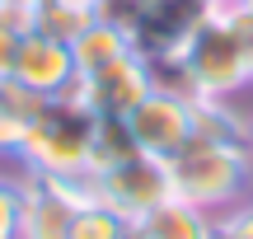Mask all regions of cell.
I'll return each mask as SVG.
<instances>
[{
	"instance_id": "6da1fadb",
	"label": "cell",
	"mask_w": 253,
	"mask_h": 239,
	"mask_svg": "<svg viewBox=\"0 0 253 239\" xmlns=\"http://www.w3.org/2000/svg\"><path fill=\"white\" fill-rule=\"evenodd\" d=\"M173 61L183 66L188 84L202 99H225V94H235L244 80H253L244 42H239V38L230 33V24L216 19V14L202 19V28L183 42V52L173 56Z\"/></svg>"
},
{
	"instance_id": "7a4b0ae2",
	"label": "cell",
	"mask_w": 253,
	"mask_h": 239,
	"mask_svg": "<svg viewBox=\"0 0 253 239\" xmlns=\"http://www.w3.org/2000/svg\"><path fill=\"white\" fill-rule=\"evenodd\" d=\"M164 169H169L173 197H188V202H220L239 188V150L230 141L192 136Z\"/></svg>"
},
{
	"instance_id": "3957f363",
	"label": "cell",
	"mask_w": 253,
	"mask_h": 239,
	"mask_svg": "<svg viewBox=\"0 0 253 239\" xmlns=\"http://www.w3.org/2000/svg\"><path fill=\"white\" fill-rule=\"evenodd\" d=\"M122 122H126L131 146L141 150V155L160 159V164H164V159H173L192 141V131H197V122H192V99L169 94V89H150V99L136 103Z\"/></svg>"
},
{
	"instance_id": "277c9868",
	"label": "cell",
	"mask_w": 253,
	"mask_h": 239,
	"mask_svg": "<svg viewBox=\"0 0 253 239\" xmlns=\"http://www.w3.org/2000/svg\"><path fill=\"white\" fill-rule=\"evenodd\" d=\"M9 80H19L24 89L42 94V99L66 94V84L75 80L71 42H61V38L42 33V28L24 33V38H19V56H14V75H9Z\"/></svg>"
},
{
	"instance_id": "5b68a950",
	"label": "cell",
	"mask_w": 253,
	"mask_h": 239,
	"mask_svg": "<svg viewBox=\"0 0 253 239\" xmlns=\"http://www.w3.org/2000/svg\"><path fill=\"white\" fill-rule=\"evenodd\" d=\"M126 52H136V47H131V38H126L122 28L103 24V19H94L89 28H80V33L71 38L75 75H94V71H103L108 61H118V56H126Z\"/></svg>"
},
{
	"instance_id": "8992f818",
	"label": "cell",
	"mask_w": 253,
	"mask_h": 239,
	"mask_svg": "<svg viewBox=\"0 0 253 239\" xmlns=\"http://www.w3.org/2000/svg\"><path fill=\"white\" fill-rule=\"evenodd\" d=\"M136 239H211V225L202 221L197 206L160 202L141 225H136Z\"/></svg>"
},
{
	"instance_id": "52a82bcc",
	"label": "cell",
	"mask_w": 253,
	"mask_h": 239,
	"mask_svg": "<svg viewBox=\"0 0 253 239\" xmlns=\"http://www.w3.org/2000/svg\"><path fill=\"white\" fill-rule=\"evenodd\" d=\"M122 235H126V221L103 202H89L71 216V239H122Z\"/></svg>"
},
{
	"instance_id": "ba28073f",
	"label": "cell",
	"mask_w": 253,
	"mask_h": 239,
	"mask_svg": "<svg viewBox=\"0 0 253 239\" xmlns=\"http://www.w3.org/2000/svg\"><path fill=\"white\" fill-rule=\"evenodd\" d=\"M19 216H24V202L14 197V188L0 183V235H5V239L19 230Z\"/></svg>"
},
{
	"instance_id": "9c48e42d",
	"label": "cell",
	"mask_w": 253,
	"mask_h": 239,
	"mask_svg": "<svg viewBox=\"0 0 253 239\" xmlns=\"http://www.w3.org/2000/svg\"><path fill=\"white\" fill-rule=\"evenodd\" d=\"M14 56H19V33L0 24V80L14 75Z\"/></svg>"
},
{
	"instance_id": "30bf717a",
	"label": "cell",
	"mask_w": 253,
	"mask_h": 239,
	"mask_svg": "<svg viewBox=\"0 0 253 239\" xmlns=\"http://www.w3.org/2000/svg\"><path fill=\"white\" fill-rule=\"evenodd\" d=\"M225 235L230 239H253V211H239V221H230Z\"/></svg>"
},
{
	"instance_id": "8fae6325",
	"label": "cell",
	"mask_w": 253,
	"mask_h": 239,
	"mask_svg": "<svg viewBox=\"0 0 253 239\" xmlns=\"http://www.w3.org/2000/svg\"><path fill=\"white\" fill-rule=\"evenodd\" d=\"M244 5H249V9H253V0H244Z\"/></svg>"
},
{
	"instance_id": "7c38bea8",
	"label": "cell",
	"mask_w": 253,
	"mask_h": 239,
	"mask_svg": "<svg viewBox=\"0 0 253 239\" xmlns=\"http://www.w3.org/2000/svg\"><path fill=\"white\" fill-rule=\"evenodd\" d=\"M0 239H5V235H0Z\"/></svg>"
}]
</instances>
